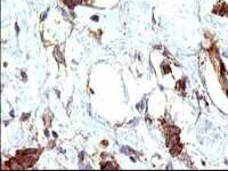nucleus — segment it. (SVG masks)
I'll return each instance as SVG.
<instances>
[{
    "label": "nucleus",
    "instance_id": "obj_1",
    "mask_svg": "<svg viewBox=\"0 0 228 171\" xmlns=\"http://www.w3.org/2000/svg\"><path fill=\"white\" fill-rule=\"evenodd\" d=\"M55 54H56V57L58 58V60H62V58H60V53H59L58 50H56V52H55Z\"/></svg>",
    "mask_w": 228,
    "mask_h": 171
}]
</instances>
